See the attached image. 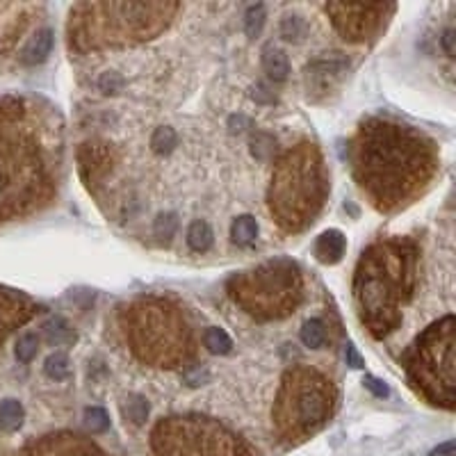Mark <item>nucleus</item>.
Here are the masks:
<instances>
[{"label":"nucleus","instance_id":"nucleus-1","mask_svg":"<svg viewBox=\"0 0 456 456\" xmlns=\"http://www.w3.org/2000/svg\"><path fill=\"white\" fill-rule=\"evenodd\" d=\"M64 119L51 100L0 96V224L26 219L58 196Z\"/></svg>","mask_w":456,"mask_h":456},{"label":"nucleus","instance_id":"nucleus-2","mask_svg":"<svg viewBox=\"0 0 456 456\" xmlns=\"http://www.w3.org/2000/svg\"><path fill=\"white\" fill-rule=\"evenodd\" d=\"M356 187L381 215L413 206L434 185L440 148L427 132L390 116L363 119L347 146Z\"/></svg>","mask_w":456,"mask_h":456},{"label":"nucleus","instance_id":"nucleus-3","mask_svg":"<svg viewBox=\"0 0 456 456\" xmlns=\"http://www.w3.org/2000/svg\"><path fill=\"white\" fill-rule=\"evenodd\" d=\"M418 281V247L406 238H381L358 258L353 272V304L360 324L381 340L402 322L404 306L413 299Z\"/></svg>","mask_w":456,"mask_h":456},{"label":"nucleus","instance_id":"nucleus-4","mask_svg":"<svg viewBox=\"0 0 456 456\" xmlns=\"http://www.w3.org/2000/svg\"><path fill=\"white\" fill-rule=\"evenodd\" d=\"M178 12V3H78L69 12V49L85 55L151 42Z\"/></svg>","mask_w":456,"mask_h":456},{"label":"nucleus","instance_id":"nucleus-5","mask_svg":"<svg viewBox=\"0 0 456 456\" xmlns=\"http://www.w3.org/2000/svg\"><path fill=\"white\" fill-rule=\"evenodd\" d=\"M328 199V169L315 141H299L274 164L267 206L283 233H301Z\"/></svg>","mask_w":456,"mask_h":456},{"label":"nucleus","instance_id":"nucleus-6","mask_svg":"<svg viewBox=\"0 0 456 456\" xmlns=\"http://www.w3.org/2000/svg\"><path fill=\"white\" fill-rule=\"evenodd\" d=\"M123 340L139 363L178 369L194 356V333L185 313L169 299L148 295L125 304L119 313Z\"/></svg>","mask_w":456,"mask_h":456},{"label":"nucleus","instance_id":"nucleus-7","mask_svg":"<svg viewBox=\"0 0 456 456\" xmlns=\"http://www.w3.org/2000/svg\"><path fill=\"white\" fill-rule=\"evenodd\" d=\"M337 390L324 372L308 365L290 367L281 379L274 402V431L288 445H299L333 418Z\"/></svg>","mask_w":456,"mask_h":456},{"label":"nucleus","instance_id":"nucleus-8","mask_svg":"<svg viewBox=\"0 0 456 456\" xmlns=\"http://www.w3.org/2000/svg\"><path fill=\"white\" fill-rule=\"evenodd\" d=\"M411 388L431 406L452 411L456 386V324L454 315L429 324L404 356Z\"/></svg>","mask_w":456,"mask_h":456},{"label":"nucleus","instance_id":"nucleus-9","mask_svg":"<svg viewBox=\"0 0 456 456\" xmlns=\"http://www.w3.org/2000/svg\"><path fill=\"white\" fill-rule=\"evenodd\" d=\"M226 288L233 301L258 322H277L292 315L304 301L301 270L286 258L235 274Z\"/></svg>","mask_w":456,"mask_h":456},{"label":"nucleus","instance_id":"nucleus-10","mask_svg":"<svg viewBox=\"0 0 456 456\" xmlns=\"http://www.w3.org/2000/svg\"><path fill=\"white\" fill-rule=\"evenodd\" d=\"M153 456H251L235 431L206 415H171L151 431Z\"/></svg>","mask_w":456,"mask_h":456},{"label":"nucleus","instance_id":"nucleus-11","mask_svg":"<svg viewBox=\"0 0 456 456\" xmlns=\"http://www.w3.org/2000/svg\"><path fill=\"white\" fill-rule=\"evenodd\" d=\"M395 3H326L324 12L335 33L349 44H365L386 28L395 14Z\"/></svg>","mask_w":456,"mask_h":456},{"label":"nucleus","instance_id":"nucleus-12","mask_svg":"<svg viewBox=\"0 0 456 456\" xmlns=\"http://www.w3.org/2000/svg\"><path fill=\"white\" fill-rule=\"evenodd\" d=\"M21 456H105L103 450L80 434L71 431H55V434L42 436L26 445Z\"/></svg>","mask_w":456,"mask_h":456},{"label":"nucleus","instance_id":"nucleus-13","mask_svg":"<svg viewBox=\"0 0 456 456\" xmlns=\"http://www.w3.org/2000/svg\"><path fill=\"white\" fill-rule=\"evenodd\" d=\"M116 164V151L103 139H89L78 148V169L89 190L103 185Z\"/></svg>","mask_w":456,"mask_h":456},{"label":"nucleus","instance_id":"nucleus-14","mask_svg":"<svg viewBox=\"0 0 456 456\" xmlns=\"http://www.w3.org/2000/svg\"><path fill=\"white\" fill-rule=\"evenodd\" d=\"M37 313V304L19 290L0 286V344L19 326L28 324Z\"/></svg>","mask_w":456,"mask_h":456},{"label":"nucleus","instance_id":"nucleus-15","mask_svg":"<svg viewBox=\"0 0 456 456\" xmlns=\"http://www.w3.org/2000/svg\"><path fill=\"white\" fill-rule=\"evenodd\" d=\"M347 69H349V60L342 53H331V55L326 53L306 67V78H308V85H313L315 89L326 91L335 80H340Z\"/></svg>","mask_w":456,"mask_h":456},{"label":"nucleus","instance_id":"nucleus-16","mask_svg":"<svg viewBox=\"0 0 456 456\" xmlns=\"http://www.w3.org/2000/svg\"><path fill=\"white\" fill-rule=\"evenodd\" d=\"M53 44H55V35L51 28H42L30 37V42L26 44V49L21 53V62L26 67H37L42 62L49 60V55L53 51Z\"/></svg>","mask_w":456,"mask_h":456},{"label":"nucleus","instance_id":"nucleus-17","mask_svg":"<svg viewBox=\"0 0 456 456\" xmlns=\"http://www.w3.org/2000/svg\"><path fill=\"white\" fill-rule=\"evenodd\" d=\"M344 249H347V240H344V235L340 231H335V228L322 233L315 242V256H317V261L324 265L340 263L344 256Z\"/></svg>","mask_w":456,"mask_h":456},{"label":"nucleus","instance_id":"nucleus-18","mask_svg":"<svg viewBox=\"0 0 456 456\" xmlns=\"http://www.w3.org/2000/svg\"><path fill=\"white\" fill-rule=\"evenodd\" d=\"M263 69L274 82H283L290 73V64H288L286 53L274 49V46H267V49L263 51Z\"/></svg>","mask_w":456,"mask_h":456},{"label":"nucleus","instance_id":"nucleus-19","mask_svg":"<svg viewBox=\"0 0 456 456\" xmlns=\"http://www.w3.org/2000/svg\"><path fill=\"white\" fill-rule=\"evenodd\" d=\"M44 337L53 347H64V344H71L76 340V333H73V328L69 326L67 319L53 317L44 324Z\"/></svg>","mask_w":456,"mask_h":456},{"label":"nucleus","instance_id":"nucleus-20","mask_svg":"<svg viewBox=\"0 0 456 456\" xmlns=\"http://www.w3.org/2000/svg\"><path fill=\"white\" fill-rule=\"evenodd\" d=\"M256 238H258V224H256L254 217L242 215V217H238V219H235V222L231 224V240H233L238 247L254 245Z\"/></svg>","mask_w":456,"mask_h":456},{"label":"nucleus","instance_id":"nucleus-21","mask_svg":"<svg viewBox=\"0 0 456 456\" xmlns=\"http://www.w3.org/2000/svg\"><path fill=\"white\" fill-rule=\"evenodd\" d=\"M212 240H215V235H212V228L208 222H194L190 228H187V245H190L192 251L196 254H206V251L212 247Z\"/></svg>","mask_w":456,"mask_h":456},{"label":"nucleus","instance_id":"nucleus-22","mask_svg":"<svg viewBox=\"0 0 456 456\" xmlns=\"http://www.w3.org/2000/svg\"><path fill=\"white\" fill-rule=\"evenodd\" d=\"M23 418H26V411H23L21 402H17V399H5L0 404V429L3 431L21 429Z\"/></svg>","mask_w":456,"mask_h":456},{"label":"nucleus","instance_id":"nucleus-23","mask_svg":"<svg viewBox=\"0 0 456 456\" xmlns=\"http://www.w3.org/2000/svg\"><path fill=\"white\" fill-rule=\"evenodd\" d=\"M301 342L306 344L308 349H322L326 342V326L324 322L313 317L308 319L306 324L301 326Z\"/></svg>","mask_w":456,"mask_h":456},{"label":"nucleus","instance_id":"nucleus-24","mask_svg":"<svg viewBox=\"0 0 456 456\" xmlns=\"http://www.w3.org/2000/svg\"><path fill=\"white\" fill-rule=\"evenodd\" d=\"M279 33L286 42L297 44L306 37V33H308V23L304 21V17H299V14H288V17H283L281 21Z\"/></svg>","mask_w":456,"mask_h":456},{"label":"nucleus","instance_id":"nucleus-25","mask_svg":"<svg viewBox=\"0 0 456 456\" xmlns=\"http://www.w3.org/2000/svg\"><path fill=\"white\" fill-rule=\"evenodd\" d=\"M121 413H123V418L128 420L130 424L139 427V424H144L146 418H148V402L141 395H130L123 402Z\"/></svg>","mask_w":456,"mask_h":456},{"label":"nucleus","instance_id":"nucleus-26","mask_svg":"<svg viewBox=\"0 0 456 456\" xmlns=\"http://www.w3.org/2000/svg\"><path fill=\"white\" fill-rule=\"evenodd\" d=\"M203 344L208 347V351L219 353V356H224V353H228L233 349L231 335H228L224 328H219V326L206 328V333H203Z\"/></svg>","mask_w":456,"mask_h":456},{"label":"nucleus","instance_id":"nucleus-27","mask_svg":"<svg viewBox=\"0 0 456 456\" xmlns=\"http://www.w3.org/2000/svg\"><path fill=\"white\" fill-rule=\"evenodd\" d=\"M44 372L49 379L53 381H64L67 376L71 374V365H69V356L64 351H55L46 358L44 363Z\"/></svg>","mask_w":456,"mask_h":456},{"label":"nucleus","instance_id":"nucleus-28","mask_svg":"<svg viewBox=\"0 0 456 456\" xmlns=\"http://www.w3.org/2000/svg\"><path fill=\"white\" fill-rule=\"evenodd\" d=\"M176 141H178V137H176L174 128H169V125H162V128H158L151 135V148L158 155H167V153L174 151Z\"/></svg>","mask_w":456,"mask_h":456},{"label":"nucleus","instance_id":"nucleus-29","mask_svg":"<svg viewBox=\"0 0 456 456\" xmlns=\"http://www.w3.org/2000/svg\"><path fill=\"white\" fill-rule=\"evenodd\" d=\"M37 351H39V335L33 331L23 333L17 342V349H14L19 363H30V360L37 356Z\"/></svg>","mask_w":456,"mask_h":456},{"label":"nucleus","instance_id":"nucleus-30","mask_svg":"<svg viewBox=\"0 0 456 456\" xmlns=\"http://www.w3.org/2000/svg\"><path fill=\"white\" fill-rule=\"evenodd\" d=\"M265 19H267L265 7L263 5H251L247 10V14H245V33H247V37L256 39L258 35H261V30L265 26Z\"/></svg>","mask_w":456,"mask_h":456},{"label":"nucleus","instance_id":"nucleus-31","mask_svg":"<svg viewBox=\"0 0 456 456\" xmlns=\"http://www.w3.org/2000/svg\"><path fill=\"white\" fill-rule=\"evenodd\" d=\"M85 424H87V429L91 434H103L109 427V415L105 413V408L100 406H91L85 411Z\"/></svg>","mask_w":456,"mask_h":456},{"label":"nucleus","instance_id":"nucleus-32","mask_svg":"<svg viewBox=\"0 0 456 456\" xmlns=\"http://www.w3.org/2000/svg\"><path fill=\"white\" fill-rule=\"evenodd\" d=\"M176 228H178V217L174 215V212H164V215L155 219V235L164 242H169L171 238H174Z\"/></svg>","mask_w":456,"mask_h":456},{"label":"nucleus","instance_id":"nucleus-33","mask_svg":"<svg viewBox=\"0 0 456 456\" xmlns=\"http://www.w3.org/2000/svg\"><path fill=\"white\" fill-rule=\"evenodd\" d=\"M98 89L103 94H119L123 89V78L119 73H112V71H107L98 78Z\"/></svg>","mask_w":456,"mask_h":456},{"label":"nucleus","instance_id":"nucleus-34","mask_svg":"<svg viewBox=\"0 0 456 456\" xmlns=\"http://www.w3.org/2000/svg\"><path fill=\"white\" fill-rule=\"evenodd\" d=\"M363 383L374 397H388V386L381 379H376V376H365Z\"/></svg>","mask_w":456,"mask_h":456},{"label":"nucleus","instance_id":"nucleus-35","mask_svg":"<svg viewBox=\"0 0 456 456\" xmlns=\"http://www.w3.org/2000/svg\"><path fill=\"white\" fill-rule=\"evenodd\" d=\"M347 363L351 365V367H363V358H360V353L356 351V347L353 344H347Z\"/></svg>","mask_w":456,"mask_h":456},{"label":"nucleus","instance_id":"nucleus-36","mask_svg":"<svg viewBox=\"0 0 456 456\" xmlns=\"http://www.w3.org/2000/svg\"><path fill=\"white\" fill-rule=\"evenodd\" d=\"M454 440H447V443H443V445H438L436 450H431V454L429 456H454Z\"/></svg>","mask_w":456,"mask_h":456},{"label":"nucleus","instance_id":"nucleus-37","mask_svg":"<svg viewBox=\"0 0 456 456\" xmlns=\"http://www.w3.org/2000/svg\"><path fill=\"white\" fill-rule=\"evenodd\" d=\"M443 49H445L447 55H450V58H454V30H452V28L445 30V35H443Z\"/></svg>","mask_w":456,"mask_h":456}]
</instances>
